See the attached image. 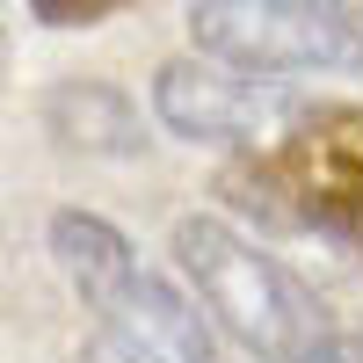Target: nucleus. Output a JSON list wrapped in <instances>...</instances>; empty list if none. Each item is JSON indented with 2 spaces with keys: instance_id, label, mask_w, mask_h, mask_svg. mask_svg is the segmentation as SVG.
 Instances as JSON below:
<instances>
[{
  "instance_id": "1",
  "label": "nucleus",
  "mask_w": 363,
  "mask_h": 363,
  "mask_svg": "<svg viewBox=\"0 0 363 363\" xmlns=\"http://www.w3.org/2000/svg\"><path fill=\"white\" fill-rule=\"evenodd\" d=\"M167 255L189 277L211 335L240 342L255 363H363V342L320 306V291L218 211H182Z\"/></svg>"
},
{
  "instance_id": "2",
  "label": "nucleus",
  "mask_w": 363,
  "mask_h": 363,
  "mask_svg": "<svg viewBox=\"0 0 363 363\" xmlns=\"http://www.w3.org/2000/svg\"><path fill=\"white\" fill-rule=\"evenodd\" d=\"M196 58H218L255 80L363 73V15L349 0H189Z\"/></svg>"
},
{
  "instance_id": "3",
  "label": "nucleus",
  "mask_w": 363,
  "mask_h": 363,
  "mask_svg": "<svg viewBox=\"0 0 363 363\" xmlns=\"http://www.w3.org/2000/svg\"><path fill=\"white\" fill-rule=\"evenodd\" d=\"M262 160L277 174L298 233H327L349 255H363V109L356 102H298V116Z\"/></svg>"
},
{
  "instance_id": "4",
  "label": "nucleus",
  "mask_w": 363,
  "mask_h": 363,
  "mask_svg": "<svg viewBox=\"0 0 363 363\" xmlns=\"http://www.w3.org/2000/svg\"><path fill=\"white\" fill-rule=\"evenodd\" d=\"M153 116L189 145H233V153H269L298 116V95L284 80L233 73L218 58H167L153 73Z\"/></svg>"
},
{
  "instance_id": "5",
  "label": "nucleus",
  "mask_w": 363,
  "mask_h": 363,
  "mask_svg": "<svg viewBox=\"0 0 363 363\" xmlns=\"http://www.w3.org/2000/svg\"><path fill=\"white\" fill-rule=\"evenodd\" d=\"M95 335H116L124 349L153 356V363H225L203 306L189 291H174L153 262H138L124 277V291H116L109 306H95Z\"/></svg>"
},
{
  "instance_id": "6",
  "label": "nucleus",
  "mask_w": 363,
  "mask_h": 363,
  "mask_svg": "<svg viewBox=\"0 0 363 363\" xmlns=\"http://www.w3.org/2000/svg\"><path fill=\"white\" fill-rule=\"evenodd\" d=\"M44 247L58 262V277L73 284V298L87 313L109 306L116 291H124V277L145 262L124 233H116L109 218H95V211H51V225H44Z\"/></svg>"
},
{
  "instance_id": "7",
  "label": "nucleus",
  "mask_w": 363,
  "mask_h": 363,
  "mask_svg": "<svg viewBox=\"0 0 363 363\" xmlns=\"http://www.w3.org/2000/svg\"><path fill=\"white\" fill-rule=\"evenodd\" d=\"M44 124L58 145H73V153H95V160H131L145 153V131H138V109L124 87L109 80H58L44 95Z\"/></svg>"
},
{
  "instance_id": "8",
  "label": "nucleus",
  "mask_w": 363,
  "mask_h": 363,
  "mask_svg": "<svg viewBox=\"0 0 363 363\" xmlns=\"http://www.w3.org/2000/svg\"><path fill=\"white\" fill-rule=\"evenodd\" d=\"M124 8H138V0H29V15L44 29H95V22L124 15Z\"/></svg>"
},
{
  "instance_id": "9",
  "label": "nucleus",
  "mask_w": 363,
  "mask_h": 363,
  "mask_svg": "<svg viewBox=\"0 0 363 363\" xmlns=\"http://www.w3.org/2000/svg\"><path fill=\"white\" fill-rule=\"evenodd\" d=\"M80 363H153V356H138V349H124L116 335H95V342H87V356H80Z\"/></svg>"
}]
</instances>
